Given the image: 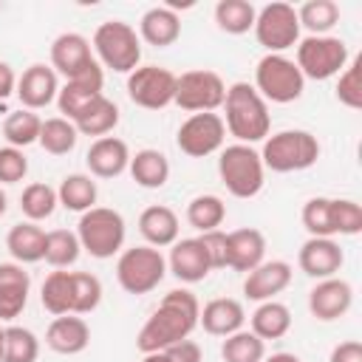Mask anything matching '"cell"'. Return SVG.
Wrapping results in <instances>:
<instances>
[{
  "mask_svg": "<svg viewBox=\"0 0 362 362\" xmlns=\"http://www.w3.org/2000/svg\"><path fill=\"white\" fill-rule=\"evenodd\" d=\"M198 314H201V303L189 288L167 291L158 308L141 325L136 337V348L141 354H156L187 339L198 328Z\"/></svg>",
  "mask_w": 362,
  "mask_h": 362,
  "instance_id": "1",
  "label": "cell"
},
{
  "mask_svg": "<svg viewBox=\"0 0 362 362\" xmlns=\"http://www.w3.org/2000/svg\"><path fill=\"white\" fill-rule=\"evenodd\" d=\"M221 107L226 110V116H221L223 127L229 130V136L238 139V144H257L269 136V130H272L269 105L255 90V85H249V82L229 85Z\"/></svg>",
  "mask_w": 362,
  "mask_h": 362,
  "instance_id": "2",
  "label": "cell"
},
{
  "mask_svg": "<svg viewBox=\"0 0 362 362\" xmlns=\"http://www.w3.org/2000/svg\"><path fill=\"white\" fill-rule=\"evenodd\" d=\"M320 158V141L308 130H280L263 139L260 161L272 173H300Z\"/></svg>",
  "mask_w": 362,
  "mask_h": 362,
  "instance_id": "3",
  "label": "cell"
},
{
  "mask_svg": "<svg viewBox=\"0 0 362 362\" xmlns=\"http://www.w3.org/2000/svg\"><path fill=\"white\" fill-rule=\"evenodd\" d=\"M96 62L116 71V74H133L141 59V40L136 28L124 20H107L93 31L90 42Z\"/></svg>",
  "mask_w": 362,
  "mask_h": 362,
  "instance_id": "4",
  "label": "cell"
},
{
  "mask_svg": "<svg viewBox=\"0 0 362 362\" xmlns=\"http://www.w3.org/2000/svg\"><path fill=\"white\" fill-rule=\"evenodd\" d=\"M124 235H127L124 218L110 206H93L79 215V223H76L79 246L96 260H107L119 255L124 246Z\"/></svg>",
  "mask_w": 362,
  "mask_h": 362,
  "instance_id": "5",
  "label": "cell"
},
{
  "mask_svg": "<svg viewBox=\"0 0 362 362\" xmlns=\"http://www.w3.org/2000/svg\"><path fill=\"white\" fill-rule=\"evenodd\" d=\"M218 175L229 195L235 198H255L263 189L266 167L260 161V153L252 144H229L218 156Z\"/></svg>",
  "mask_w": 362,
  "mask_h": 362,
  "instance_id": "6",
  "label": "cell"
},
{
  "mask_svg": "<svg viewBox=\"0 0 362 362\" xmlns=\"http://www.w3.org/2000/svg\"><path fill=\"white\" fill-rule=\"evenodd\" d=\"M255 90L274 105L297 102L305 90V79L294 59L286 54H266L255 68Z\"/></svg>",
  "mask_w": 362,
  "mask_h": 362,
  "instance_id": "7",
  "label": "cell"
},
{
  "mask_svg": "<svg viewBox=\"0 0 362 362\" xmlns=\"http://www.w3.org/2000/svg\"><path fill=\"white\" fill-rule=\"evenodd\" d=\"M351 54L345 40L322 34V37H305L297 42V68L303 74V79H314V82H325L331 76H339L342 68L348 65Z\"/></svg>",
  "mask_w": 362,
  "mask_h": 362,
  "instance_id": "8",
  "label": "cell"
},
{
  "mask_svg": "<svg viewBox=\"0 0 362 362\" xmlns=\"http://www.w3.org/2000/svg\"><path fill=\"white\" fill-rule=\"evenodd\" d=\"M167 274V260L161 249L133 246L124 249L116 260V280L127 294H150Z\"/></svg>",
  "mask_w": 362,
  "mask_h": 362,
  "instance_id": "9",
  "label": "cell"
},
{
  "mask_svg": "<svg viewBox=\"0 0 362 362\" xmlns=\"http://www.w3.org/2000/svg\"><path fill=\"white\" fill-rule=\"evenodd\" d=\"M255 37L269 54H283L300 42L297 8L288 3H266L255 17Z\"/></svg>",
  "mask_w": 362,
  "mask_h": 362,
  "instance_id": "10",
  "label": "cell"
},
{
  "mask_svg": "<svg viewBox=\"0 0 362 362\" xmlns=\"http://www.w3.org/2000/svg\"><path fill=\"white\" fill-rule=\"evenodd\" d=\"M226 96V82L215 74V71H187L175 79V99L173 105H178L181 110L189 113H215L223 105Z\"/></svg>",
  "mask_w": 362,
  "mask_h": 362,
  "instance_id": "11",
  "label": "cell"
},
{
  "mask_svg": "<svg viewBox=\"0 0 362 362\" xmlns=\"http://www.w3.org/2000/svg\"><path fill=\"white\" fill-rule=\"evenodd\" d=\"M175 74L161 65H139L127 74V96L144 110H161L175 99Z\"/></svg>",
  "mask_w": 362,
  "mask_h": 362,
  "instance_id": "12",
  "label": "cell"
},
{
  "mask_svg": "<svg viewBox=\"0 0 362 362\" xmlns=\"http://www.w3.org/2000/svg\"><path fill=\"white\" fill-rule=\"evenodd\" d=\"M223 139H226V127L218 113H192L189 119L181 122L175 133L178 150L189 158H204L218 153L223 147Z\"/></svg>",
  "mask_w": 362,
  "mask_h": 362,
  "instance_id": "13",
  "label": "cell"
},
{
  "mask_svg": "<svg viewBox=\"0 0 362 362\" xmlns=\"http://www.w3.org/2000/svg\"><path fill=\"white\" fill-rule=\"evenodd\" d=\"M102 88H105V71H102L99 62L90 65L88 71H82L79 76L65 79V85H62L59 93H57V107H59L62 119L74 122L76 113H79L85 105H90L93 99L102 96Z\"/></svg>",
  "mask_w": 362,
  "mask_h": 362,
  "instance_id": "14",
  "label": "cell"
},
{
  "mask_svg": "<svg viewBox=\"0 0 362 362\" xmlns=\"http://www.w3.org/2000/svg\"><path fill=\"white\" fill-rule=\"evenodd\" d=\"M354 305V288L342 277H325L317 280V286L308 291V311L320 322H334L345 317Z\"/></svg>",
  "mask_w": 362,
  "mask_h": 362,
  "instance_id": "15",
  "label": "cell"
},
{
  "mask_svg": "<svg viewBox=\"0 0 362 362\" xmlns=\"http://www.w3.org/2000/svg\"><path fill=\"white\" fill-rule=\"evenodd\" d=\"M20 105L25 110H42L48 107L51 102H57V93H59V79H57V71L51 65H28L23 71V76H17V88H14Z\"/></svg>",
  "mask_w": 362,
  "mask_h": 362,
  "instance_id": "16",
  "label": "cell"
},
{
  "mask_svg": "<svg viewBox=\"0 0 362 362\" xmlns=\"http://www.w3.org/2000/svg\"><path fill=\"white\" fill-rule=\"evenodd\" d=\"M297 263L303 274L314 280H325V277H337V272L345 263V252L334 238H308L297 252Z\"/></svg>",
  "mask_w": 362,
  "mask_h": 362,
  "instance_id": "17",
  "label": "cell"
},
{
  "mask_svg": "<svg viewBox=\"0 0 362 362\" xmlns=\"http://www.w3.org/2000/svg\"><path fill=\"white\" fill-rule=\"evenodd\" d=\"M90 65H96L93 48L90 42L76 34V31H65L51 42V68L57 74H62L65 79L79 76L82 71H88Z\"/></svg>",
  "mask_w": 362,
  "mask_h": 362,
  "instance_id": "18",
  "label": "cell"
},
{
  "mask_svg": "<svg viewBox=\"0 0 362 362\" xmlns=\"http://www.w3.org/2000/svg\"><path fill=\"white\" fill-rule=\"evenodd\" d=\"M85 164L93 178H119L130 164V147L119 136H102L88 147Z\"/></svg>",
  "mask_w": 362,
  "mask_h": 362,
  "instance_id": "19",
  "label": "cell"
},
{
  "mask_svg": "<svg viewBox=\"0 0 362 362\" xmlns=\"http://www.w3.org/2000/svg\"><path fill=\"white\" fill-rule=\"evenodd\" d=\"M288 283H291V266L286 260H263L246 274L243 294L246 300L266 303V300H274L280 291H286Z\"/></svg>",
  "mask_w": 362,
  "mask_h": 362,
  "instance_id": "20",
  "label": "cell"
},
{
  "mask_svg": "<svg viewBox=\"0 0 362 362\" xmlns=\"http://www.w3.org/2000/svg\"><path fill=\"white\" fill-rule=\"evenodd\" d=\"M167 269L181 283H201L212 272L209 257H206V252H204V246H201L198 238H181V240H175L173 249H170V257H167Z\"/></svg>",
  "mask_w": 362,
  "mask_h": 362,
  "instance_id": "21",
  "label": "cell"
},
{
  "mask_svg": "<svg viewBox=\"0 0 362 362\" xmlns=\"http://www.w3.org/2000/svg\"><path fill=\"white\" fill-rule=\"evenodd\" d=\"M266 257V238L260 229L243 226L235 232H226V266L235 272H252Z\"/></svg>",
  "mask_w": 362,
  "mask_h": 362,
  "instance_id": "22",
  "label": "cell"
},
{
  "mask_svg": "<svg viewBox=\"0 0 362 362\" xmlns=\"http://www.w3.org/2000/svg\"><path fill=\"white\" fill-rule=\"evenodd\" d=\"M88 342H90V328H88V322L79 314L54 317L48 331H45V345L54 354H62V356L82 354L88 348Z\"/></svg>",
  "mask_w": 362,
  "mask_h": 362,
  "instance_id": "23",
  "label": "cell"
},
{
  "mask_svg": "<svg viewBox=\"0 0 362 362\" xmlns=\"http://www.w3.org/2000/svg\"><path fill=\"white\" fill-rule=\"evenodd\" d=\"M243 322H246V311L243 303L235 297H215L198 314V325L212 337H229L240 331Z\"/></svg>",
  "mask_w": 362,
  "mask_h": 362,
  "instance_id": "24",
  "label": "cell"
},
{
  "mask_svg": "<svg viewBox=\"0 0 362 362\" xmlns=\"http://www.w3.org/2000/svg\"><path fill=\"white\" fill-rule=\"evenodd\" d=\"M31 291V277L20 263H0V320L23 314Z\"/></svg>",
  "mask_w": 362,
  "mask_h": 362,
  "instance_id": "25",
  "label": "cell"
},
{
  "mask_svg": "<svg viewBox=\"0 0 362 362\" xmlns=\"http://www.w3.org/2000/svg\"><path fill=\"white\" fill-rule=\"evenodd\" d=\"M181 37V17L170 6H153L139 20V40L153 48H167Z\"/></svg>",
  "mask_w": 362,
  "mask_h": 362,
  "instance_id": "26",
  "label": "cell"
},
{
  "mask_svg": "<svg viewBox=\"0 0 362 362\" xmlns=\"http://www.w3.org/2000/svg\"><path fill=\"white\" fill-rule=\"evenodd\" d=\"M178 215L164 204H153L139 215V232L153 249L173 246L178 240Z\"/></svg>",
  "mask_w": 362,
  "mask_h": 362,
  "instance_id": "27",
  "label": "cell"
},
{
  "mask_svg": "<svg viewBox=\"0 0 362 362\" xmlns=\"http://www.w3.org/2000/svg\"><path fill=\"white\" fill-rule=\"evenodd\" d=\"M6 249L14 257V263L25 266V263H40L42 252H45V232L31 223V221H20L8 229L6 235Z\"/></svg>",
  "mask_w": 362,
  "mask_h": 362,
  "instance_id": "28",
  "label": "cell"
},
{
  "mask_svg": "<svg viewBox=\"0 0 362 362\" xmlns=\"http://www.w3.org/2000/svg\"><path fill=\"white\" fill-rule=\"evenodd\" d=\"M116 124H119V105H116L113 99H107L105 93H102L99 99H93L90 105H85V107L76 113V119H74L76 133H82V136H96V139L107 136Z\"/></svg>",
  "mask_w": 362,
  "mask_h": 362,
  "instance_id": "29",
  "label": "cell"
},
{
  "mask_svg": "<svg viewBox=\"0 0 362 362\" xmlns=\"http://www.w3.org/2000/svg\"><path fill=\"white\" fill-rule=\"evenodd\" d=\"M133 181L144 189H161L170 178V161L161 150H153V147H144L139 150L136 156H130V164H127Z\"/></svg>",
  "mask_w": 362,
  "mask_h": 362,
  "instance_id": "30",
  "label": "cell"
},
{
  "mask_svg": "<svg viewBox=\"0 0 362 362\" xmlns=\"http://www.w3.org/2000/svg\"><path fill=\"white\" fill-rule=\"evenodd\" d=\"M249 325H252L249 331L255 337H260L263 342L266 339H280L291 331V311H288V305H283L277 300H266L252 311Z\"/></svg>",
  "mask_w": 362,
  "mask_h": 362,
  "instance_id": "31",
  "label": "cell"
},
{
  "mask_svg": "<svg viewBox=\"0 0 362 362\" xmlns=\"http://www.w3.org/2000/svg\"><path fill=\"white\" fill-rule=\"evenodd\" d=\"M96 198H99L96 181H93V175H85V173H71L57 187L59 206H65L71 212H88V209H93L96 206Z\"/></svg>",
  "mask_w": 362,
  "mask_h": 362,
  "instance_id": "32",
  "label": "cell"
},
{
  "mask_svg": "<svg viewBox=\"0 0 362 362\" xmlns=\"http://www.w3.org/2000/svg\"><path fill=\"white\" fill-rule=\"evenodd\" d=\"M76 139H79V133H76L74 122H68L62 116H51V119H42L37 144L51 156H68L76 147Z\"/></svg>",
  "mask_w": 362,
  "mask_h": 362,
  "instance_id": "33",
  "label": "cell"
},
{
  "mask_svg": "<svg viewBox=\"0 0 362 362\" xmlns=\"http://www.w3.org/2000/svg\"><path fill=\"white\" fill-rule=\"evenodd\" d=\"M79 238L76 232L71 229H51L45 232V252H42V260L51 266V269H68L79 260Z\"/></svg>",
  "mask_w": 362,
  "mask_h": 362,
  "instance_id": "34",
  "label": "cell"
},
{
  "mask_svg": "<svg viewBox=\"0 0 362 362\" xmlns=\"http://www.w3.org/2000/svg\"><path fill=\"white\" fill-rule=\"evenodd\" d=\"M257 8L249 0H218L215 6V23L226 34H246L255 28Z\"/></svg>",
  "mask_w": 362,
  "mask_h": 362,
  "instance_id": "35",
  "label": "cell"
},
{
  "mask_svg": "<svg viewBox=\"0 0 362 362\" xmlns=\"http://www.w3.org/2000/svg\"><path fill=\"white\" fill-rule=\"evenodd\" d=\"M297 20L308 37H322L339 23V6L334 0H308L297 8Z\"/></svg>",
  "mask_w": 362,
  "mask_h": 362,
  "instance_id": "36",
  "label": "cell"
},
{
  "mask_svg": "<svg viewBox=\"0 0 362 362\" xmlns=\"http://www.w3.org/2000/svg\"><path fill=\"white\" fill-rule=\"evenodd\" d=\"M40 127H42V119L34 110L20 107V110H14V113L6 116V122H3V139L8 141V147L23 150V147H28V144H34L40 139Z\"/></svg>",
  "mask_w": 362,
  "mask_h": 362,
  "instance_id": "37",
  "label": "cell"
},
{
  "mask_svg": "<svg viewBox=\"0 0 362 362\" xmlns=\"http://www.w3.org/2000/svg\"><path fill=\"white\" fill-rule=\"evenodd\" d=\"M226 221V204L218 195H195L187 204V223L198 232H212Z\"/></svg>",
  "mask_w": 362,
  "mask_h": 362,
  "instance_id": "38",
  "label": "cell"
},
{
  "mask_svg": "<svg viewBox=\"0 0 362 362\" xmlns=\"http://www.w3.org/2000/svg\"><path fill=\"white\" fill-rule=\"evenodd\" d=\"M300 221H303V226H305V232L311 238H334L337 235V226H334V198H325V195L308 198L303 204Z\"/></svg>",
  "mask_w": 362,
  "mask_h": 362,
  "instance_id": "39",
  "label": "cell"
},
{
  "mask_svg": "<svg viewBox=\"0 0 362 362\" xmlns=\"http://www.w3.org/2000/svg\"><path fill=\"white\" fill-rule=\"evenodd\" d=\"M40 303H42V308H45L48 314H54V317L71 314V272L54 269V272L42 280Z\"/></svg>",
  "mask_w": 362,
  "mask_h": 362,
  "instance_id": "40",
  "label": "cell"
},
{
  "mask_svg": "<svg viewBox=\"0 0 362 362\" xmlns=\"http://www.w3.org/2000/svg\"><path fill=\"white\" fill-rule=\"evenodd\" d=\"M221 356H223V362H263L266 342L260 337H255L252 331H243L240 328V331L223 337Z\"/></svg>",
  "mask_w": 362,
  "mask_h": 362,
  "instance_id": "41",
  "label": "cell"
},
{
  "mask_svg": "<svg viewBox=\"0 0 362 362\" xmlns=\"http://www.w3.org/2000/svg\"><path fill=\"white\" fill-rule=\"evenodd\" d=\"M57 204H59V201H57V189L48 187V184H42V181L28 184V187L23 189V195H20V209H23V215H25L31 223L51 218L54 209H57Z\"/></svg>",
  "mask_w": 362,
  "mask_h": 362,
  "instance_id": "42",
  "label": "cell"
},
{
  "mask_svg": "<svg viewBox=\"0 0 362 362\" xmlns=\"http://www.w3.org/2000/svg\"><path fill=\"white\" fill-rule=\"evenodd\" d=\"M102 303V280L90 272H71V314H90Z\"/></svg>",
  "mask_w": 362,
  "mask_h": 362,
  "instance_id": "43",
  "label": "cell"
},
{
  "mask_svg": "<svg viewBox=\"0 0 362 362\" xmlns=\"http://www.w3.org/2000/svg\"><path fill=\"white\" fill-rule=\"evenodd\" d=\"M40 356V339L34 331L23 325H8L6 328V342H3V359L0 362H37Z\"/></svg>",
  "mask_w": 362,
  "mask_h": 362,
  "instance_id": "44",
  "label": "cell"
},
{
  "mask_svg": "<svg viewBox=\"0 0 362 362\" xmlns=\"http://www.w3.org/2000/svg\"><path fill=\"white\" fill-rule=\"evenodd\" d=\"M337 99L351 107V110H359L362 107V85H359V59L348 62L337 79Z\"/></svg>",
  "mask_w": 362,
  "mask_h": 362,
  "instance_id": "45",
  "label": "cell"
},
{
  "mask_svg": "<svg viewBox=\"0 0 362 362\" xmlns=\"http://www.w3.org/2000/svg\"><path fill=\"white\" fill-rule=\"evenodd\" d=\"M334 226H337V235H359L362 206L351 198H334Z\"/></svg>",
  "mask_w": 362,
  "mask_h": 362,
  "instance_id": "46",
  "label": "cell"
},
{
  "mask_svg": "<svg viewBox=\"0 0 362 362\" xmlns=\"http://www.w3.org/2000/svg\"><path fill=\"white\" fill-rule=\"evenodd\" d=\"M28 173V158L17 147H0V184H20Z\"/></svg>",
  "mask_w": 362,
  "mask_h": 362,
  "instance_id": "47",
  "label": "cell"
},
{
  "mask_svg": "<svg viewBox=\"0 0 362 362\" xmlns=\"http://www.w3.org/2000/svg\"><path fill=\"white\" fill-rule=\"evenodd\" d=\"M206 257H209V266L212 269H223L226 266V232L221 229H212V232H201L198 235Z\"/></svg>",
  "mask_w": 362,
  "mask_h": 362,
  "instance_id": "48",
  "label": "cell"
},
{
  "mask_svg": "<svg viewBox=\"0 0 362 362\" xmlns=\"http://www.w3.org/2000/svg\"><path fill=\"white\" fill-rule=\"evenodd\" d=\"M164 354L170 356V362H204L201 345L192 342L189 337L181 339V342H175V345H170V348H164Z\"/></svg>",
  "mask_w": 362,
  "mask_h": 362,
  "instance_id": "49",
  "label": "cell"
},
{
  "mask_svg": "<svg viewBox=\"0 0 362 362\" xmlns=\"http://www.w3.org/2000/svg\"><path fill=\"white\" fill-rule=\"evenodd\" d=\"M328 362H362V342L356 339H345L331 351Z\"/></svg>",
  "mask_w": 362,
  "mask_h": 362,
  "instance_id": "50",
  "label": "cell"
},
{
  "mask_svg": "<svg viewBox=\"0 0 362 362\" xmlns=\"http://www.w3.org/2000/svg\"><path fill=\"white\" fill-rule=\"evenodd\" d=\"M14 88H17V76H14L11 65L8 62H0V102L8 99L14 93Z\"/></svg>",
  "mask_w": 362,
  "mask_h": 362,
  "instance_id": "51",
  "label": "cell"
},
{
  "mask_svg": "<svg viewBox=\"0 0 362 362\" xmlns=\"http://www.w3.org/2000/svg\"><path fill=\"white\" fill-rule=\"evenodd\" d=\"M263 362H300L297 354H288V351H277L272 356H263Z\"/></svg>",
  "mask_w": 362,
  "mask_h": 362,
  "instance_id": "52",
  "label": "cell"
},
{
  "mask_svg": "<svg viewBox=\"0 0 362 362\" xmlns=\"http://www.w3.org/2000/svg\"><path fill=\"white\" fill-rule=\"evenodd\" d=\"M141 362H170V356H167L164 351H156V354H144Z\"/></svg>",
  "mask_w": 362,
  "mask_h": 362,
  "instance_id": "53",
  "label": "cell"
},
{
  "mask_svg": "<svg viewBox=\"0 0 362 362\" xmlns=\"http://www.w3.org/2000/svg\"><path fill=\"white\" fill-rule=\"evenodd\" d=\"M6 206H8V198H6V192L0 189V215H6Z\"/></svg>",
  "mask_w": 362,
  "mask_h": 362,
  "instance_id": "54",
  "label": "cell"
},
{
  "mask_svg": "<svg viewBox=\"0 0 362 362\" xmlns=\"http://www.w3.org/2000/svg\"><path fill=\"white\" fill-rule=\"evenodd\" d=\"M3 342H6V328L0 325V359H3Z\"/></svg>",
  "mask_w": 362,
  "mask_h": 362,
  "instance_id": "55",
  "label": "cell"
}]
</instances>
